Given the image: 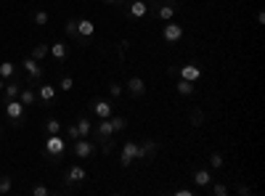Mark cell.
I'll return each instance as SVG.
<instances>
[{"label": "cell", "instance_id": "23", "mask_svg": "<svg viewBox=\"0 0 265 196\" xmlns=\"http://www.w3.org/2000/svg\"><path fill=\"white\" fill-rule=\"evenodd\" d=\"M48 51H51V45H45V43H37L35 48H32V59L35 61H43V59H48Z\"/></svg>", "mask_w": 265, "mask_h": 196}, {"label": "cell", "instance_id": "1", "mask_svg": "<svg viewBox=\"0 0 265 196\" xmlns=\"http://www.w3.org/2000/svg\"><path fill=\"white\" fill-rule=\"evenodd\" d=\"M43 151H45V156H51V162H56V159L61 162V156L66 154V141L61 138V133H56V135H48V138H45Z\"/></svg>", "mask_w": 265, "mask_h": 196}, {"label": "cell", "instance_id": "5", "mask_svg": "<svg viewBox=\"0 0 265 196\" xmlns=\"http://www.w3.org/2000/svg\"><path fill=\"white\" fill-rule=\"evenodd\" d=\"M90 111H93L98 119H106V117L114 114V106H111L109 98H93V101H90Z\"/></svg>", "mask_w": 265, "mask_h": 196}, {"label": "cell", "instance_id": "19", "mask_svg": "<svg viewBox=\"0 0 265 196\" xmlns=\"http://www.w3.org/2000/svg\"><path fill=\"white\" fill-rule=\"evenodd\" d=\"M74 127H77V133H80V138H88L90 133H93V122H90V117H80L77 122H74Z\"/></svg>", "mask_w": 265, "mask_h": 196}, {"label": "cell", "instance_id": "37", "mask_svg": "<svg viewBox=\"0 0 265 196\" xmlns=\"http://www.w3.org/2000/svg\"><path fill=\"white\" fill-rule=\"evenodd\" d=\"M130 48V40H119V45H117V51H119V59L125 56V51Z\"/></svg>", "mask_w": 265, "mask_h": 196}, {"label": "cell", "instance_id": "20", "mask_svg": "<svg viewBox=\"0 0 265 196\" xmlns=\"http://www.w3.org/2000/svg\"><path fill=\"white\" fill-rule=\"evenodd\" d=\"M204 119H207V114H204V111L199 109V106H194L191 111H188V122H191L194 127H202V125H204Z\"/></svg>", "mask_w": 265, "mask_h": 196}, {"label": "cell", "instance_id": "29", "mask_svg": "<svg viewBox=\"0 0 265 196\" xmlns=\"http://www.w3.org/2000/svg\"><path fill=\"white\" fill-rule=\"evenodd\" d=\"M48 11H43V8H37V11H32V22L37 24V27H45V24H48Z\"/></svg>", "mask_w": 265, "mask_h": 196}, {"label": "cell", "instance_id": "27", "mask_svg": "<svg viewBox=\"0 0 265 196\" xmlns=\"http://www.w3.org/2000/svg\"><path fill=\"white\" fill-rule=\"evenodd\" d=\"M111 127H114V133H122V130L127 127V117H122V114H111Z\"/></svg>", "mask_w": 265, "mask_h": 196}, {"label": "cell", "instance_id": "43", "mask_svg": "<svg viewBox=\"0 0 265 196\" xmlns=\"http://www.w3.org/2000/svg\"><path fill=\"white\" fill-rule=\"evenodd\" d=\"M159 3H175V0H159Z\"/></svg>", "mask_w": 265, "mask_h": 196}, {"label": "cell", "instance_id": "16", "mask_svg": "<svg viewBox=\"0 0 265 196\" xmlns=\"http://www.w3.org/2000/svg\"><path fill=\"white\" fill-rule=\"evenodd\" d=\"M191 180H194V185H196V188H207V185H210L215 178L210 175V170H196V172L191 175Z\"/></svg>", "mask_w": 265, "mask_h": 196}, {"label": "cell", "instance_id": "12", "mask_svg": "<svg viewBox=\"0 0 265 196\" xmlns=\"http://www.w3.org/2000/svg\"><path fill=\"white\" fill-rule=\"evenodd\" d=\"M178 77H181V80H188V82H196L199 77H202V69H199L196 64H183V67L178 69Z\"/></svg>", "mask_w": 265, "mask_h": 196}, {"label": "cell", "instance_id": "7", "mask_svg": "<svg viewBox=\"0 0 265 196\" xmlns=\"http://www.w3.org/2000/svg\"><path fill=\"white\" fill-rule=\"evenodd\" d=\"M183 35H186V30L181 24H175L173 19L165 24V30H162V40L165 43H178V40H183Z\"/></svg>", "mask_w": 265, "mask_h": 196}, {"label": "cell", "instance_id": "4", "mask_svg": "<svg viewBox=\"0 0 265 196\" xmlns=\"http://www.w3.org/2000/svg\"><path fill=\"white\" fill-rule=\"evenodd\" d=\"M56 96H59V90H56L51 82H40V88H37V101H40L43 109H53L56 106Z\"/></svg>", "mask_w": 265, "mask_h": 196}, {"label": "cell", "instance_id": "10", "mask_svg": "<svg viewBox=\"0 0 265 196\" xmlns=\"http://www.w3.org/2000/svg\"><path fill=\"white\" fill-rule=\"evenodd\" d=\"M125 93H127L130 98H144V96H146V82L141 80V77H127Z\"/></svg>", "mask_w": 265, "mask_h": 196}, {"label": "cell", "instance_id": "6", "mask_svg": "<svg viewBox=\"0 0 265 196\" xmlns=\"http://www.w3.org/2000/svg\"><path fill=\"white\" fill-rule=\"evenodd\" d=\"M117 133H114V127H111V119L106 117V119H98V125L93 127V138L101 143V141H109V138H114Z\"/></svg>", "mask_w": 265, "mask_h": 196}, {"label": "cell", "instance_id": "44", "mask_svg": "<svg viewBox=\"0 0 265 196\" xmlns=\"http://www.w3.org/2000/svg\"><path fill=\"white\" fill-rule=\"evenodd\" d=\"M0 138H3V135H0Z\"/></svg>", "mask_w": 265, "mask_h": 196}, {"label": "cell", "instance_id": "35", "mask_svg": "<svg viewBox=\"0 0 265 196\" xmlns=\"http://www.w3.org/2000/svg\"><path fill=\"white\" fill-rule=\"evenodd\" d=\"M32 193L35 196H51V188H48V185H35Z\"/></svg>", "mask_w": 265, "mask_h": 196}, {"label": "cell", "instance_id": "21", "mask_svg": "<svg viewBox=\"0 0 265 196\" xmlns=\"http://www.w3.org/2000/svg\"><path fill=\"white\" fill-rule=\"evenodd\" d=\"M77 32H80V37H93L96 27H93L90 19H80V22H77Z\"/></svg>", "mask_w": 265, "mask_h": 196}, {"label": "cell", "instance_id": "8", "mask_svg": "<svg viewBox=\"0 0 265 196\" xmlns=\"http://www.w3.org/2000/svg\"><path fill=\"white\" fill-rule=\"evenodd\" d=\"M93 154H96V143L88 141V138H77L74 141V156H80V159H93Z\"/></svg>", "mask_w": 265, "mask_h": 196}, {"label": "cell", "instance_id": "36", "mask_svg": "<svg viewBox=\"0 0 265 196\" xmlns=\"http://www.w3.org/2000/svg\"><path fill=\"white\" fill-rule=\"evenodd\" d=\"M66 138H69V141H77V138H80V133H77V127H74V125L66 127Z\"/></svg>", "mask_w": 265, "mask_h": 196}, {"label": "cell", "instance_id": "39", "mask_svg": "<svg viewBox=\"0 0 265 196\" xmlns=\"http://www.w3.org/2000/svg\"><path fill=\"white\" fill-rule=\"evenodd\" d=\"M175 193H178V196H194V191H191V188H178Z\"/></svg>", "mask_w": 265, "mask_h": 196}, {"label": "cell", "instance_id": "32", "mask_svg": "<svg viewBox=\"0 0 265 196\" xmlns=\"http://www.w3.org/2000/svg\"><path fill=\"white\" fill-rule=\"evenodd\" d=\"M223 164H225L223 154H220V151H212V154H210V167H212V170H220Z\"/></svg>", "mask_w": 265, "mask_h": 196}, {"label": "cell", "instance_id": "17", "mask_svg": "<svg viewBox=\"0 0 265 196\" xmlns=\"http://www.w3.org/2000/svg\"><path fill=\"white\" fill-rule=\"evenodd\" d=\"M154 14H157V19H162V22H170V19L175 16V6L173 3H159L154 8Z\"/></svg>", "mask_w": 265, "mask_h": 196}, {"label": "cell", "instance_id": "33", "mask_svg": "<svg viewBox=\"0 0 265 196\" xmlns=\"http://www.w3.org/2000/svg\"><path fill=\"white\" fill-rule=\"evenodd\" d=\"M122 93H125V90H122V85H119V82H109V98L119 101V98H122Z\"/></svg>", "mask_w": 265, "mask_h": 196}, {"label": "cell", "instance_id": "3", "mask_svg": "<svg viewBox=\"0 0 265 196\" xmlns=\"http://www.w3.org/2000/svg\"><path fill=\"white\" fill-rule=\"evenodd\" d=\"M22 69L27 72V82H30V85H35V82H43V77H45V69L40 67V61L32 59V56H27V59L22 61Z\"/></svg>", "mask_w": 265, "mask_h": 196}, {"label": "cell", "instance_id": "24", "mask_svg": "<svg viewBox=\"0 0 265 196\" xmlns=\"http://www.w3.org/2000/svg\"><path fill=\"white\" fill-rule=\"evenodd\" d=\"M61 122H59V119H56V117H48V119H45V135H56V133H61Z\"/></svg>", "mask_w": 265, "mask_h": 196}, {"label": "cell", "instance_id": "11", "mask_svg": "<svg viewBox=\"0 0 265 196\" xmlns=\"http://www.w3.org/2000/svg\"><path fill=\"white\" fill-rule=\"evenodd\" d=\"M136 159H138V143L136 141H125V146H122V156H119V164L122 167H130Z\"/></svg>", "mask_w": 265, "mask_h": 196}, {"label": "cell", "instance_id": "9", "mask_svg": "<svg viewBox=\"0 0 265 196\" xmlns=\"http://www.w3.org/2000/svg\"><path fill=\"white\" fill-rule=\"evenodd\" d=\"M157 151H159V143L151 141V138H146L144 143H138V159L141 162H151L157 156Z\"/></svg>", "mask_w": 265, "mask_h": 196}, {"label": "cell", "instance_id": "15", "mask_svg": "<svg viewBox=\"0 0 265 196\" xmlns=\"http://www.w3.org/2000/svg\"><path fill=\"white\" fill-rule=\"evenodd\" d=\"M146 14H149V3H146V0H132L130 8H127L130 19H144Z\"/></svg>", "mask_w": 265, "mask_h": 196}, {"label": "cell", "instance_id": "2", "mask_svg": "<svg viewBox=\"0 0 265 196\" xmlns=\"http://www.w3.org/2000/svg\"><path fill=\"white\" fill-rule=\"evenodd\" d=\"M3 109H6L8 122H11L14 127H22V125H24V119H27V106H24L19 98H14V101H6V104H3Z\"/></svg>", "mask_w": 265, "mask_h": 196}, {"label": "cell", "instance_id": "41", "mask_svg": "<svg viewBox=\"0 0 265 196\" xmlns=\"http://www.w3.org/2000/svg\"><path fill=\"white\" fill-rule=\"evenodd\" d=\"M106 3H109V6H122L125 0H106Z\"/></svg>", "mask_w": 265, "mask_h": 196}, {"label": "cell", "instance_id": "26", "mask_svg": "<svg viewBox=\"0 0 265 196\" xmlns=\"http://www.w3.org/2000/svg\"><path fill=\"white\" fill-rule=\"evenodd\" d=\"M14 191V178H11V175H3V172H0V193H11Z\"/></svg>", "mask_w": 265, "mask_h": 196}, {"label": "cell", "instance_id": "14", "mask_svg": "<svg viewBox=\"0 0 265 196\" xmlns=\"http://www.w3.org/2000/svg\"><path fill=\"white\" fill-rule=\"evenodd\" d=\"M85 178H88V172L82 170L80 164H74V167H69V170H66V175H64V183H82Z\"/></svg>", "mask_w": 265, "mask_h": 196}, {"label": "cell", "instance_id": "22", "mask_svg": "<svg viewBox=\"0 0 265 196\" xmlns=\"http://www.w3.org/2000/svg\"><path fill=\"white\" fill-rule=\"evenodd\" d=\"M66 53H69V48H66L64 43H53V45H51V51H48V56H53L56 61H64V59H66Z\"/></svg>", "mask_w": 265, "mask_h": 196}, {"label": "cell", "instance_id": "13", "mask_svg": "<svg viewBox=\"0 0 265 196\" xmlns=\"http://www.w3.org/2000/svg\"><path fill=\"white\" fill-rule=\"evenodd\" d=\"M19 93H22V85H19V80H16V77L6 80V88H3V104H6V101L19 98Z\"/></svg>", "mask_w": 265, "mask_h": 196}, {"label": "cell", "instance_id": "30", "mask_svg": "<svg viewBox=\"0 0 265 196\" xmlns=\"http://www.w3.org/2000/svg\"><path fill=\"white\" fill-rule=\"evenodd\" d=\"M207 188H210L212 196H228V185H225V183H210Z\"/></svg>", "mask_w": 265, "mask_h": 196}, {"label": "cell", "instance_id": "18", "mask_svg": "<svg viewBox=\"0 0 265 196\" xmlns=\"http://www.w3.org/2000/svg\"><path fill=\"white\" fill-rule=\"evenodd\" d=\"M19 101L30 109V106H35L37 104V90L35 88H22V93H19Z\"/></svg>", "mask_w": 265, "mask_h": 196}, {"label": "cell", "instance_id": "25", "mask_svg": "<svg viewBox=\"0 0 265 196\" xmlns=\"http://www.w3.org/2000/svg\"><path fill=\"white\" fill-rule=\"evenodd\" d=\"M0 77H3V80L16 77V67H14L11 61H0Z\"/></svg>", "mask_w": 265, "mask_h": 196}, {"label": "cell", "instance_id": "28", "mask_svg": "<svg viewBox=\"0 0 265 196\" xmlns=\"http://www.w3.org/2000/svg\"><path fill=\"white\" fill-rule=\"evenodd\" d=\"M175 90L181 93V96H194V82H188V80H178Z\"/></svg>", "mask_w": 265, "mask_h": 196}, {"label": "cell", "instance_id": "42", "mask_svg": "<svg viewBox=\"0 0 265 196\" xmlns=\"http://www.w3.org/2000/svg\"><path fill=\"white\" fill-rule=\"evenodd\" d=\"M3 88H6V80H3V77H0V93H3Z\"/></svg>", "mask_w": 265, "mask_h": 196}, {"label": "cell", "instance_id": "38", "mask_svg": "<svg viewBox=\"0 0 265 196\" xmlns=\"http://www.w3.org/2000/svg\"><path fill=\"white\" fill-rule=\"evenodd\" d=\"M236 193H239V196H249L252 191H249V185H239V188H236Z\"/></svg>", "mask_w": 265, "mask_h": 196}, {"label": "cell", "instance_id": "40", "mask_svg": "<svg viewBox=\"0 0 265 196\" xmlns=\"http://www.w3.org/2000/svg\"><path fill=\"white\" fill-rule=\"evenodd\" d=\"M167 74L170 77H178V67H167Z\"/></svg>", "mask_w": 265, "mask_h": 196}, {"label": "cell", "instance_id": "34", "mask_svg": "<svg viewBox=\"0 0 265 196\" xmlns=\"http://www.w3.org/2000/svg\"><path fill=\"white\" fill-rule=\"evenodd\" d=\"M111 151H114V138H109V141H103V146H101V154H103V156H109Z\"/></svg>", "mask_w": 265, "mask_h": 196}, {"label": "cell", "instance_id": "31", "mask_svg": "<svg viewBox=\"0 0 265 196\" xmlns=\"http://www.w3.org/2000/svg\"><path fill=\"white\" fill-rule=\"evenodd\" d=\"M59 88H61L64 93H69V90L74 88V77H72V74H61V80H59Z\"/></svg>", "mask_w": 265, "mask_h": 196}]
</instances>
